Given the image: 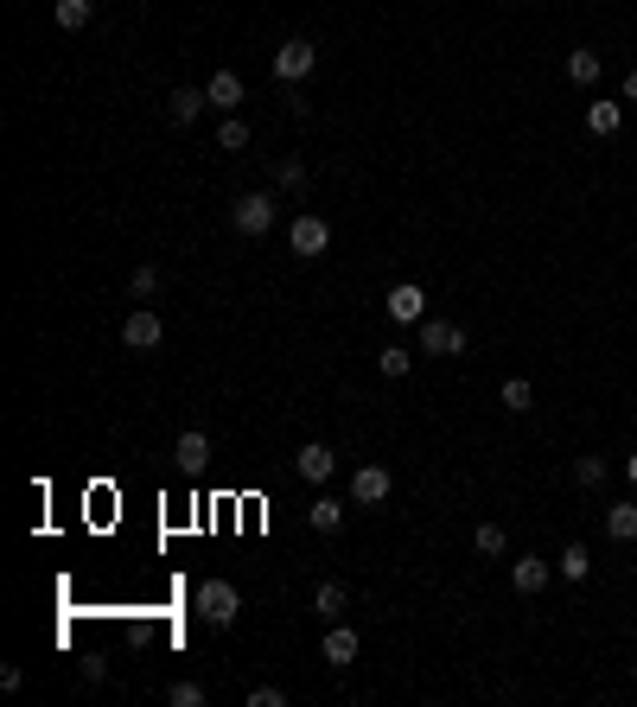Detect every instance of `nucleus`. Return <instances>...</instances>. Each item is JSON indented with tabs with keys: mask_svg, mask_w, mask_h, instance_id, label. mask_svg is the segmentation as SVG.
I'll return each mask as SVG.
<instances>
[{
	"mask_svg": "<svg viewBox=\"0 0 637 707\" xmlns=\"http://www.w3.org/2000/svg\"><path fill=\"white\" fill-rule=\"evenodd\" d=\"M236 612H243V593H236L230 580H204V586H198V618H204L211 631H230Z\"/></svg>",
	"mask_w": 637,
	"mask_h": 707,
	"instance_id": "obj_1",
	"label": "nucleus"
},
{
	"mask_svg": "<svg viewBox=\"0 0 637 707\" xmlns=\"http://www.w3.org/2000/svg\"><path fill=\"white\" fill-rule=\"evenodd\" d=\"M287 249H294L300 262H319V255L332 249V223L325 217H294L287 223Z\"/></svg>",
	"mask_w": 637,
	"mask_h": 707,
	"instance_id": "obj_2",
	"label": "nucleus"
},
{
	"mask_svg": "<svg viewBox=\"0 0 637 707\" xmlns=\"http://www.w3.org/2000/svg\"><path fill=\"white\" fill-rule=\"evenodd\" d=\"M230 223H236V236H268L274 230V198L268 192H249V198H236V211H230Z\"/></svg>",
	"mask_w": 637,
	"mask_h": 707,
	"instance_id": "obj_3",
	"label": "nucleus"
},
{
	"mask_svg": "<svg viewBox=\"0 0 637 707\" xmlns=\"http://www.w3.org/2000/svg\"><path fill=\"white\" fill-rule=\"evenodd\" d=\"M421 351H427V357H466V325H453V319H421Z\"/></svg>",
	"mask_w": 637,
	"mask_h": 707,
	"instance_id": "obj_4",
	"label": "nucleus"
},
{
	"mask_svg": "<svg viewBox=\"0 0 637 707\" xmlns=\"http://www.w3.org/2000/svg\"><path fill=\"white\" fill-rule=\"evenodd\" d=\"M313 64H319L313 39H287L281 51H274V77H281V83H306V77H313Z\"/></svg>",
	"mask_w": 637,
	"mask_h": 707,
	"instance_id": "obj_5",
	"label": "nucleus"
},
{
	"mask_svg": "<svg viewBox=\"0 0 637 707\" xmlns=\"http://www.w3.org/2000/svg\"><path fill=\"white\" fill-rule=\"evenodd\" d=\"M160 338H166V325H160V313H153V306L141 300V306H134V313L122 319V344H128V351H153Z\"/></svg>",
	"mask_w": 637,
	"mask_h": 707,
	"instance_id": "obj_6",
	"label": "nucleus"
},
{
	"mask_svg": "<svg viewBox=\"0 0 637 707\" xmlns=\"http://www.w3.org/2000/svg\"><path fill=\"white\" fill-rule=\"evenodd\" d=\"M383 313H389L395 325H421V319H427V293H421L415 281H402V287H389Z\"/></svg>",
	"mask_w": 637,
	"mask_h": 707,
	"instance_id": "obj_7",
	"label": "nucleus"
},
{
	"mask_svg": "<svg viewBox=\"0 0 637 707\" xmlns=\"http://www.w3.org/2000/svg\"><path fill=\"white\" fill-rule=\"evenodd\" d=\"M389 491H395L389 465H357V472H351V504H383Z\"/></svg>",
	"mask_w": 637,
	"mask_h": 707,
	"instance_id": "obj_8",
	"label": "nucleus"
},
{
	"mask_svg": "<svg viewBox=\"0 0 637 707\" xmlns=\"http://www.w3.org/2000/svg\"><path fill=\"white\" fill-rule=\"evenodd\" d=\"M172 465H179V472H204V465H211V434H204V427H185V434L172 440Z\"/></svg>",
	"mask_w": 637,
	"mask_h": 707,
	"instance_id": "obj_9",
	"label": "nucleus"
},
{
	"mask_svg": "<svg viewBox=\"0 0 637 707\" xmlns=\"http://www.w3.org/2000/svg\"><path fill=\"white\" fill-rule=\"evenodd\" d=\"M294 465H300V478H306V485H325V478L338 472V453H332L325 440H306L300 453H294Z\"/></svg>",
	"mask_w": 637,
	"mask_h": 707,
	"instance_id": "obj_10",
	"label": "nucleus"
},
{
	"mask_svg": "<svg viewBox=\"0 0 637 707\" xmlns=\"http://www.w3.org/2000/svg\"><path fill=\"white\" fill-rule=\"evenodd\" d=\"M510 586H516L523 599H536L542 586H548V561H542V555H516V561H510Z\"/></svg>",
	"mask_w": 637,
	"mask_h": 707,
	"instance_id": "obj_11",
	"label": "nucleus"
},
{
	"mask_svg": "<svg viewBox=\"0 0 637 707\" xmlns=\"http://www.w3.org/2000/svg\"><path fill=\"white\" fill-rule=\"evenodd\" d=\"M204 96H211V109H223V115H243V77L236 71H217L204 83Z\"/></svg>",
	"mask_w": 637,
	"mask_h": 707,
	"instance_id": "obj_12",
	"label": "nucleus"
},
{
	"mask_svg": "<svg viewBox=\"0 0 637 707\" xmlns=\"http://www.w3.org/2000/svg\"><path fill=\"white\" fill-rule=\"evenodd\" d=\"M204 109H211V96H204V90H172L166 96V122H179V128H192Z\"/></svg>",
	"mask_w": 637,
	"mask_h": 707,
	"instance_id": "obj_13",
	"label": "nucleus"
},
{
	"mask_svg": "<svg viewBox=\"0 0 637 707\" xmlns=\"http://www.w3.org/2000/svg\"><path fill=\"white\" fill-rule=\"evenodd\" d=\"M325 663H332V669H351V663H357V631L344 625V618L325 631Z\"/></svg>",
	"mask_w": 637,
	"mask_h": 707,
	"instance_id": "obj_14",
	"label": "nucleus"
},
{
	"mask_svg": "<svg viewBox=\"0 0 637 707\" xmlns=\"http://www.w3.org/2000/svg\"><path fill=\"white\" fill-rule=\"evenodd\" d=\"M587 128L599 134V141H612V134L625 128V102H606V96H599V102H587Z\"/></svg>",
	"mask_w": 637,
	"mask_h": 707,
	"instance_id": "obj_15",
	"label": "nucleus"
},
{
	"mask_svg": "<svg viewBox=\"0 0 637 707\" xmlns=\"http://www.w3.org/2000/svg\"><path fill=\"white\" fill-rule=\"evenodd\" d=\"M599 71H606V58H599L593 45H580V51H567V77L580 83V90H593L599 83Z\"/></svg>",
	"mask_w": 637,
	"mask_h": 707,
	"instance_id": "obj_16",
	"label": "nucleus"
},
{
	"mask_svg": "<svg viewBox=\"0 0 637 707\" xmlns=\"http://www.w3.org/2000/svg\"><path fill=\"white\" fill-rule=\"evenodd\" d=\"M306 523H313L319 536H338V529H344V504H338V497H313V504H306Z\"/></svg>",
	"mask_w": 637,
	"mask_h": 707,
	"instance_id": "obj_17",
	"label": "nucleus"
},
{
	"mask_svg": "<svg viewBox=\"0 0 637 707\" xmlns=\"http://www.w3.org/2000/svg\"><path fill=\"white\" fill-rule=\"evenodd\" d=\"M497 402H504V415H529V408H536V383H523V376H510V383L497 389Z\"/></svg>",
	"mask_w": 637,
	"mask_h": 707,
	"instance_id": "obj_18",
	"label": "nucleus"
},
{
	"mask_svg": "<svg viewBox=\"0 0 637 707\" xmlns=\"http://www.w3.org/2000/svg\"><path fill=\"white\" fill-rule=\"evenodd\" d=\"M313 612L325 618V625H338V618H344V580H319V593H313Z\"/></svg>",
	"mask_w": 637,
	"mask_h": 707,
	"instance_id": "obj_19",
	"label": "nucleus"
},
{
	"mask_svg": "<svg viewBox=\"0 0 637 707\" xmlns=\"http://www.w3.org/2000/svg\"><path fill=\"white\" fill-rule=\"evenodd\" d=\"M606 536H612V542H637V504H631V497L606 510Z\"/></svg>",
	"mask_w": 637,
	"mask_h": 707,
	"instance_id": "obj_20",
	"label": "nucleus"
},
{
	"mask_svg": "<svg viewBox=\"0 0 637 707\" xmlns=\"http://www.w3.org/2000/svg\"><path fill=\"white\" fill-rule=\"evenodd\" d=\"M555 567H561V580H587V574H593V548H587V542H567Z\"/></svg>",
	"mask_w": 637,
	"mask_h": 707,
	"instance_id": "obj_21",
	"label": "nucleus"
},
{
	"mask_svg": "<svg viewBox=\"0 0 637 707\" xmlns=\"http://www.w3.org/2000/svg\"><path fill=\"white\" fill-rule=\"evenodd\" d=\"M376 370H383L389 383H395V376L415 370V351H408V344H383V351H376Z\"/></svg>",
	"mask_w": 637,
	"mask_h": 707,
	"instance_id": "obj_22",
	"label": "nucleus"
},
{
	"mask_svg": "<svg viewBox=\"0 0 637 707\" xmlns=\"http://www.w3.org/2000/svg\"><path fill=\"white\" fill-rule=\"evenodd\" d=\"M90 20H96V0H58V26L64 32H83Z\"/></svg>",
	"mask_w": 637,
	"mask_h": 707,
	"instance_id": "obj_23",
	"label": "nucleus"
},
{
	"mask_svg": "<svg viewBox=\"0 0 637 707\" xmlns=\"http://www.w3.org/2000/svg\"><path fill=\"white\" fill-rule=\"evenodd\" d=\"M574 485H580V491H599V485H606V459H599V453H580V459H574Z\"/></svg>",
	"mask_w": 637,
	"mask_h": 707,
	"instance_id": "obj_24",
	"label": "nucleus"
},
{
	"mask_svg": "<svg viewBox=\"0 0 637 707\" xmlns=\"http://www.w3.org/2000/svg\"><path fill=\"white\" fill-rule=\"evenodd\" d=\"M217 147H223V153H243V147H249V122H243V115H223Z\"/></svg>",
	"mask_w": 637,
	"mask_h": 707,
	"instance_id": "obj_25",
	"label": "nucleus"
},
{
	"mask_svg": "<svg viewBox=\"0 0 637 707\" xmlns=\"http://www.w3.org/2000/svg\"><path fill=\"white\" fill-rule=\"evenodd\" d=\"M128 293H134V300H153V293H160V268H153V262H141V268L128 274Z\"/></svg>",
	"mask_w": 637,
	"mask_h": 707,
	"instance_id": "obj_26",
	"label": "nucleus"
},
{
	"mask_svg": "<svg viewBox=\"0 0 637 707\" xmlns=\"http://www.w3.org/2000/svg\"><path fill=\"white\" fill-rule=\"evenodd\" d=\"M478 555H504V548H510V536H504V523H478Z\"/></svg>",
	"mask_w": 637,
	"mask_h": 707,
	"instance_id": "obj_27",
	"label": "nucleus"
},
{
	"mask_svg": "<svg viewBox=\"0 0 637 707\" xmlns=\"http://www.w3.org/2000/svg\"><path fill=\"white\" fill-rule=\"evenodd\" d=\"M166 701H172V707H204L211 695H204V682H172V688H166Z\"/></svg>",
	"mask_w": 637,
	"mask_h": 707,
	"instance_id": "obj_28",
	"label": "nucleus"
},
{
	"mask_svg": "<svg viewBox=\"0 0 637 707\" xmlns=\"http://www.w3.org/2000/svg\"><path fill=\"white\" fill-rule=\"evenodd\" d=\"M243 707H287V688L262 682V688H249V695H243Z\"/></svg>",
	"mask_w": 637,
	"mask_h": 707,
	"instance_id": "obj_29",
	"label": "nucleus"
},
{
	"mask_svg": "<svg viewBox=\"0 0 637 707\" xmlns=\"http://www.w3.org/2000/svg\"><path fill=\"white\" fill-rule=\"evenodd\" d=\"M274 185H287V192H300V185H306V166H300V160H281V166H274Z\"/></svg>",
	"mask_w": 637,
	"mask_h": 707,
	"instance_id": "obj_30",
	"label": "nucleus"
},
{
	"mask_svg": "<svg viewBox=\"0 0 637 707\" xmlns=\"http://www.w3.org/2000/svg\"><path fill=\"white\" fill-rule=\"evenodd\" d=\"M625 102H637V71H625Z\"/></svg>",
	"mask_w": 637,
	"mask_h": 707,
	"instance_id": "obj_31",
	"label": "nucleus"
},
{
	"mask_svg": "<svg viewBox=\"0 0 637 707\" xmlns=\"http://www.w3.org/2000/svg\"><path fill=\"white\" fill-rule=\"evenodd\" d=\"M625 478H631V485H637V453H631V459H625Z\"/></svg>",
	"mask_w": 637,
	"mask_h": 707,
	"instance_id": "obj_32",
	"label": "nucleus"
}]
</instances>
